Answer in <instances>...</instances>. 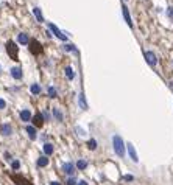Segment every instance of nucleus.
<instances>
[{
    "mask_svg": "<svg viewBox=\"0 0 173 185\" xmlns=\"http://www.w3.org/2000/svg\"><path fill=\"white\" fill-rule=\"evenodd\" d=\"M112 148H114L115 154L119 156V157H125L126 146H125V143H123V140H122L120 135H114V137H112Z\"/></svg>",
    "mask_w": 173,
    "mask_h": 185,
    "instance_id": "obj_1",
    "label": "nucleus"
},
{
    "mask_svg": "<svg viewBox=\"0 0 173 185\" xmlns=\"http://www.w3.org/2000/svg\"><path fill=\"white\" fill-rule=\"evenodd\" d=\"M6 51H8V54H10L11 59H14V61L17 59V53H19V50H17V45L13 41L6 42Z\"/></svg>",
    "mask_w": 173,
    "mask_h": 185,
    "instance_id": "obj_2",
    "label": "nucleus"
},
{
    "mask_svg": "<svg viewBox=\"0 0 173 185\" xmlns=\"http://www.w3.org/2000/svg\"><path fill=\"white\" fill-rule=\"evenodd\" d=\"M28 47H30V51H31L33 54H39V53L42 51V47L39 45V42L36 41V39H31V41H30V45H28Z\"/></svg>",
    "mask_w": 173,
    "mask_h": 185,
    "instance_id": "obj_3",
    "label": "nucleus"
},
{
    "mask_svg": "<svg viewBox=\"0 0 173 185\" xmlns=\"http://www.w3.org/2000/svg\"><path fill=\"white\" fill-rule=\"evenodd\" d=\"M145 59H147L148 66H151V67H154V66H156V62H158L156 54H154L153 51H147V53H145Z\"/></svg>",
    "mask_w": 173,
    "mask_h": 185,
    "instance_id": "obj_4",
    "label": "nucleus"
},
{
    "mask_svg": "<svg viewBox=\"0 0 173 185\" xmlns=\"http://www.w3.org/2000/svg\"><path fill=\"white\" fill-rule=\"evenodd\" d=\"M75 168H77V165H74L72 162H67V163H64V166H62V171L66 174H69V176H72L75 173Z\"/></svg>",
    "mask_w": 173,
    "mask_h": 185,
    "instance_id": "obj_5",
    "label": "nucleus"
},
{
    "mask_svg": "<svg viewBox=\"0 0 173 185\" xmlns=\"http://www.w3.org/2000/svg\"><path fill=\"white\" fill-rule=\"evenodd\" d=\"M49 26H50V30H52V31L55 33V36H56V38H58V39H61V41H64V42L67 41V38H66V36H64V34H62V33H61V31L58 30V26H56V25H53V23H50Z\"/></svg>",
    "mask_w": 173,
    "mask_h": 185,
    "instance_id": "obj_6",
    "label": "nucleus"
},
{
    "mask_svg": "<svg viewBox=\"0 0 173 185\" xmlns=\"http://www.w3.org/2000/svg\"><path fill=\"white\" fill-rule=\"evenodd\" d=\"M126 148H128V154H130V157H131V160H133V162H137L139 157H137V153H136L134 146H133L131 143H128V145H126Z\"/></svg>",
    "mask_w": 173,
    "mask_h": 185,
    "instance_id": "obj_7",
    "label": "nucleus"
},
{
    "mask_svg": "<svg viewBox=\"0 0 173 185\" xmlns=\"http://www.w3.org/2000/svg\"><path fill=\"white\" fill-rule=\"evenodd\" d=\"M31 120H33V125H34L36 128H42V125H44V117H42L39 112L36 114V115H34Z\"/></svg>",
    "mask_w": 173,
    "mask_h": 185,
    "instance_id": "obj_8",
    "label": "nucleus"
},
{
    "mask_svg": "<svg viewBox=\"0 0 173 185\" xmlns=\"http://www.w3.org/2000/svg\"><path fill=\"white\" fill-rule=\"evenodd\" d=\"M31 118H33V117H31V112H30L28 109H24L22 112H20V120H22V122L28 123V122H30Z\"/></svg>",
    "mask_w": 173,
    "mask_h": 185,
    "instance_id": "obj_9",
    "label": "nucleus"
},
{
    "mask_svg": "<svg viewBox=\"0 0 173 185\" xmlns=\"http://www.w3.org/2000/svg\"><path fill=\"white\" fill-rule=\"evenodd\" d=\"M122 11H123V16H125V20H126V23H128L130 26H133V22H131V16H130V13H128V8H126L125 5H122Z\"/></svg>",
    "mask_w": 173,
    "mask_h": 185,
    "instance_id": "obj_10",
    "label": "nucleus"
},
{
    "mask_svg": "<svg viewBox=\"0 0 173 185\" xmlns=\"http://www.w3.org/2000/svg\"><path fill=\"white\" fill-rule=\"evenodd\" d=\"M11 76L16 78V79H20V78H22V70H20V67H13V69H11Z\"/></svg>",
    "mask_w": 173,
    "mask_h": 185,
    "instance_id": "obj_11",
    "label": "nucleus"
},
{
    "mask_svg": "<svg viewBox=\"0 0 173 185\" xmlns=\"http://www.w3.org/2000/svg\"><path fill=\"white\" fill-rule=\"evenodd\" d=\"M78 104H80V107L83 109V110H86V109H87V103H86L84 94H80V95H78Z\"/></svg>",
    "mask_w": 173,
    "mask_h": 185,
    "instance_id": "obj_12",
    "label": "nucleus"
},
{
    "mask_svg": "<svg viewBox=\"0 0 173 185\" xmlns=\"http://www.w3.org/2000/svg\"><path fill=\"white\" fill-rule=\"evenodd\" d=\"M14 180H16V185H31L25 177H22V176H14Z\"/></svg>",
    "mask_w": 173,
    "mask_h": 185,
    "instance_id": "obj_13",
    "label": "nucleus"
},
{
    "mask_svg": "<svg viewBox=\"0 0 173 185\" xmlns=\"http://www.w3.org/2000/svg\"><path fill=\"white\" fill-rule=\"evenodd\" d=\"M17 41H19V44L22 45H27L30 41H28V34H25V33H20L19 36H17Z\"/></svg>",
    "mask_w": 173,
    "mask_h": 185,
    "instance_id": "obj_14",
    "label": "nucleus"
},
{
    "mask_svg": "<svg viewBox=\"0 0 173 185\" xmlns=\"http://www.w3.org/2000/svg\"><path fill=\"white\" fill-rule=\"evenodd\" d=\"M11 132H13V128H11V125H3L2 126V134L3 135H11Z\"/></svg>",
    "mask_w": 173,
    "mask_h": 185,
    "instance_id": "obj_15",
    "label": "nucleus"
},
{
    "mask_svg": "<svg viewBox=\"0 0 173 185\" xmlns=\"http://www.w3.org/2000/svg\"><path fill=\"white\" fill-rule=\"evenodd\" d=\"M27 134H28V137L31 138V140H34V138H36V128L27 126Z\"/></svg>",
    "mask_w": 173,
    "mask_h": 185,
    "instance_id": "obj_16",
    "label": "nucleus"
},
{
    "mask_svg": "<svg viewBox=\"0 0 173 185\" xmlns=\"http://www.w3.org/2000/svg\"><path fill=\"white\" fill-rule=\"evenodd\" d=\"M44 153H45V156H52L53 154V145L52 143H45L44 145Z\"/></svg>",
    "mask_w": 173,
    "mask_h": 185,
    "instance_id": "obj_17",
    "label": "nucleus"
},
{
    "mask_svg": "<svg viewBox=\"0 0 173 185\" xmlns=\"http://www.w3.org/2000/svg\"><path fill=\"white\" fill-rule=\"evenodd\" d=\"M38 165H39V166H47V165H49V157H47V156L39 157V159H38Z\"/></svg>",
    "mask_w": 173,
    "mask_h": 185,
    "instance_id": "obj_18",
    "label": "nucleus"
},
{
    "mask_svg": "<svg viewBox=\"0 0 173 185\" xmlns=\"http://www.w3.org/2000/svg\"><path fill=\"white\" fill-rule=\"evenodd\" d=\"M33 13L36 16V19H38V22H44V17H42V13L39 8H33Z\"/></svg>",
    "mask_w": 173,
    "mask_h": 185,
    "instance_id": "obj_19",
    "label": "nucleus"
},
{
    "mask_svg": "<svg viewBox=\"0 0 173 185\" xmlns=\"http://www.w3.org/2000/svg\"><path fill=\"white\" fill-rule=\"evenodd\" d=\"M30 90H31L33 95H39V94H41V86H39V84H31Z\"/></svg>",
    "mask_w": 173,
    "mask_h": 185,
    "instance_id": "obj_20",
    "label": "nucleus"
},
{
    "mask_svg": "<svg viewBox=\"0 0 173 185\" xmlns=\"http://www.w3.org/2000/svg\"><path fill=\"white\" fill-rule=\"evenodd\" d=\"M87 148H89L90 151H94L95 148H97V140H94V138H90V140L87 142Z\"/></svg>",
    "mask_w": 173,
    "mask_h": 185,
    "instance_id": "obj_21",
    "label": "nucleus"
},
{
    "mask_svg": "<svg viewBox=\"0 0 173 185\" xmlns=\"http://www.w3.org/2000/svg\"><path fill=\"white\" fill-rule=\"evenodd\" d=\"M66 76H67L69 79H74L75 73H74V70H72V67H66Z\"/></svg>",
    "mask_w": 173,
    "mask_h": 185,
    "instance_id": "obj_22",
    "label": "nucleus"
},
{
    "mask_svg": "<svg viewBox=\"0 0 173 185\" xmlns=\"http://www.w3.org/2000/svg\"><path fill=\"white\" fill-rule=\"evenodd\" d=\"M86 166H87V162L86 160H78V163H77V168L78 170H86Z\"/></svg>",
    "mask_w": 173,
    "mask_h": 185,
    "instance_id": "obj_23",
    "label": "nucleus"
},
{
    "mask_svg": "<svg viewBox=\"0 0 173 185\" xmlns=\"http://www.w3.org/2000/svg\"><path fill=\"white\" fill-rule=\"evenodd\" d=\"M53 115L56 117L58 122H62V114H61V110H58V109H53Z\"/></svg>",
    "mask_w": 173,
    "mask_h": 185,
    "instance_id": "obj_24",
    "label": "nucleus"
},
{
    "mask_svg": "<svg viewBox=\"0 0 173 185\" xmlns=\"http://www.w3.org/2000/svg\"><path fill=\"white\" fill-rule=\"evenodd\" d=\"M64 50H66V51H75V53H78V50H77L72 44H66V45H64Z\"/></svg>",
    "mask_w": 173,
    "mask_h": 185,
    "instance_id": "obj_25",
    "label": "nucleus"
},
{
    "mask_svg": "<svg viewBox=\"0 0 173 185\" xmlns=\"http://www.w3.org/2000/svg\"><path fill=\"white\" fill-rule=\"evenodd\" d=\"M49 97H50V98H55V97H56V89H55V87H49Z\"/></svg>",
    "mask_w": 173,
    "mask_h": 185,
    "instance_id": "obj_26",
    "label": "nucleus"
},
{
    "mask_svg": "<svg viewBox=\"0 0 173 185\" xmlns=\"http://www.w3.org/2000/svg\"><path fill=\"white\" fill-rule=\"evenodd\" d=\"M19 166H20V162L19 160H14L13 162V170H19Z\"/></svg>",
    "mask_w": 173,
    "mask_h": 185,
    "instance_id": "obj_27",
    "label": "nucleus"
},
{
    "mask_svg": "<svg viewBox=\"0 0 173 185\" xmlns=\"http://www.w3.org/2000/svg\"><path fill=\"white\" fill-rule=\"evenodd\" d=\"M167 16L170 17V19H173V8H171V6H170L168 10H167Z\"/></svg>",
    "mask_w": 173,
    "mask_h": 185,
    "instance_id": "obj_28",
    "label": "nucleus"
},
{
    "mask_svg": "<svg viewBox=\"0 0 173 185\" xmlns=\"http://www.w3.org/2000/svg\"><path fill=\"white\" fill-rule=\"evenodd\" d=\"M6 107V103H5V100L3 98H0V109H5Z\"/></svg>",
    "mask_w": 173,
    "mask_h": 185,
    "instance_id": "obj_29",
    "label": "nucleus"
},
{
    "mask_svg": "<svg viewBox=\"0 0 173 185\" xmlns=\"http://www.w3.org/2000/svg\"><path fill=\"white\" fill-rule=\"evenodd\" d=\"M75 183H77V180H75L74 177H70V179L67 180V185H75Z\"/></svg>",
    "mask_w": 173,
    "mask_h": 185,
    "instance_id": "obj_30",
    "label": "nucleus"
},
{
    "mask_svg": "<svg viewBox=\"0 0 173 185\" xmlns=\"http://www.w3.org/2000/svg\"><path fill=\"white\" fill-rule=\"evenodd\" d=\"M134 177L133 176H130V174H126V176H123V180H133Z\"/></svg>",
    "mask_w": 173,
    "mask_h": 185,
    "instance_id": "obj_31",
    "label": "nucleus"
},
{
    "mask_svg": "<svg viewBox=\"0 0 173 185\" xmlns=\"http://www.w3.org/2000/svg\"><path fill=\"white\" fill-rule=\"evenodd\" d=\"M77 185H87V182L86 180H80V182H77Z\"/></svg>",
    "mask_w": 173,
    "mask_h": 185,
    "instance_id": "obj_32",
    "label": "nucleus"
},
{
    "mask_svg": "<svg viewBox=\"0 0 173 185\" xmlns=\"http://www.w3.org/2000/svg\"><path fill=\"white\" fill-rule=\"evenodd\" d=\"M5 159H6V160H10V159H11V156L8 154V153H5Z\"/></svg>",
    "mask_w": 173,
    "mask_h": 185,
    "instance_id": "obj_33",
    "label": "nucleus"
},
{
    "mask_svg": "<svg viewBox=\"0 0 173 185\" xmlns=\"http://www.w3.org/2000/svg\"><path fill=\"white\" fill-rule=\"evenodd\" d=\"M50 185H61L59 182H56V180H53V182H50Z\"/></svg>",
    "mask_w": 173,
    "mask_h": 185,
    "instance_id": "obj_34",
    "label": "nucleus"
}]
</instances>
